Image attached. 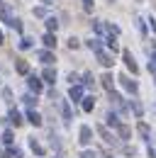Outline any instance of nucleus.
Segmentation results:
<instances>
[{
    "instance_id": "f257e3e1",
    "label": "nucleus",
    "mask_w": 156,
    "mask_h": 158,
    "mask_svg": "<svg viewBox=\"0 0 156 158\" xmlns=\"http://www.w3.org/2000/svg\"><path fill=\"white\" fill-rule=\"evenodd\" d=\"M119 85H122V88H124L129 95H136V93H139V85H136V83L129 78V76H119Z\"/></svg>"
},
{
    "instance_id": "f03ea898",
    "label": "nucleus",
    "mask_w": 156,
    "mask_h": 158,
    "mask_svg": "<svg viewBox=\"0 0 156 158\" xmlns=\"http://www.w3.org/2000/svg\"><path fill=\"white\" fill-rule=\"evenodd\" d=\"M0 15H2V22H5V24H10V27H15V29H22V24H20V20H15V17H12V12H10V7H2V12H0Z\"/></svg>"
},
{
    "instance_id": "7ed1b4c3",
    "label": "nucleus",
    "mask_w": 156,
    "mask_h": 158,
    "mask_svg": "<svg viewBox=\"0 0 156 158\" xmlns=\"http://www.w3.org/2000/svg\"><path fill=\"white\" fill-rule=\"evenodd\" d=\"M122 59H124V66L132 71V73H139V66H136V61H134V56H132V51H122Z\"/></svg>"
},
{
    "instance_id": "20e7f679",
    "label": "nucleus",
    "mask_w": 156,
    "mask_h": 158,
    "mask_svg": "<svg viewBox=\"0 0 156 158\" xmlns=\"http://www.w3.org/2000/svg\"><path fill=\"white\" fill-rule=\"evenodd\" d=\"M78 141H80V146H88V143L93 141V131H90V127H80V131H78Z\"/></svg>"
},
{
    "instance_id": "39448f33",
    "label": "nucleus",
    "mask_w": 156,
    "mask_h": 158,
    "mask_svg": "<svg viewBox=\"0 0 156 158\" xmlns=\"http://www.w3.org/2000/svg\"><path fill=\"white\" fill-rule=\"evenodd\" d=\"M95 54H98V61H100V66H105V68H110V66L115 63V61H112V56H110L107 51H102V49H100V51H95Z\"/></svg>"
},
{
    "instance_id": "423d86ee",
    "label": "nucleus",
    "mask_w": 156,
    "mask_h": 158,
    "mask_svg": "<svg viewBox=\"0 0 156 158\" xmlns=\"http://www.w3.org/2000/svg\"><path fill=\"white\" fill-rule=\"evenodd\" d=\"M27 85H29L32 93H41V80H39L37 76H29V78H27Z\"/></svg>"
},
{
    "instance_id": "0eeeda50",
    "label": "nucleus",
    "mask_w": 156,
    "mask_h": 158,
    "mask_svg": "<svg viewBox=\"0 0 156 158\" xmlns=\"http://www.w3.org/2000/svg\"><path fill=\"white\" fill-rule=\"evenodd\" d=\"M41 78L46 80V83H51V85H54V83H56V71H54L51 66H46V68H44V73H41Z\"/></svg>"
},
{
    "instance_id": "6e6552de",
    "label": "nucleus",
    "mask_w": 156,
    "mask_h": 158,
    "mask_svg": "<svg viewBox=\"0 0 156 158\" xmlns=\"http://www.w3.org/2000/svg\"><path fill=\"white\" fill-rule=\"evenodd\" d=\"M102 88H105L107 93H112V90H115V78H112L110 73H105V76H102Z\"/></svg>"
},
{
    "instance_id": "1a4fd4ad",
    "label": "nucleus",
    "mask_w": 156,
    "mask_h": 158,
    "mask_svg": "<svg viewBox=\"0 0 156 158\" xmlns=\"http://www.w3.org/2000/svg\"><path fill=\"white\" fill-rule=\"evenodd\" d=\"M98 131H100V136H102V141H105V143H115V141H117V139L112 136V134H110V131H107V129H105L102 124L98 127Z\"/></svg>"
},
{
    "instance_id": "9d476101",
    "label": "nucleus",
    "mask_w": 156,
    "mask_h": 158,
    "mask_svg": "<svg viewBox=\"0 0 156 158\" xmlns=\"http://www.w3.org/2000/svg\"><path fill=\"white\" fill-rule=\"evenodd\" d=\"M39 61H41V63H46V66H51L56 59H54V54L46 49V51H39Z\"/></svg>"
},
{
    "instance_id": "9b49d317",
    "label": "nucleus",
    "mask_w": 156,
    "mask_h": 158,
    "mask_svg": "<svg viewBox=\"0 0 156 158\" xmlns=\"http://www.w3.org/2000/svg\"><path fill=\"white\" fill-rule=\"evenodd\" d=\"M80 107H83V112H90V110L95 107V98H90V95L83 98V100H80Z\"/></svg>"
},
{
    "instance_id": "f8f14e48",
    "label": "nucleus",
    "mask_w": 156,
    "mask_h": 158,
    "mask_svg": "<svg viewBox=\"0 0 156 158\" xmlns=\"http://www.w3.org/2000/svg\"><path fill=\"white\" fill-rule=\"evenodd\" d=\"M15 68H17V73H22V76H27V73H29V63H27L24 59H17Z\"/></svg>"
},
{
    "instance_id": "ddd939ff",
    "label": "nucleus",
    "mask_w": 156,
    "mask_h": 158,
    "mask_svg": "<svg viewBox=\"0 0 156 158\" xmlns=\"http://www.w3.org/2000/svg\"><path fill=\"white\" fill-rule=\"evenodd\" d=\"M44 46H46V49H54V46H56V37H54V32H49V34H44Z\"/></svg>"
},
{
    "instance_id": "4468645a",
    "label": "nucleus",
    "mask_w": 156,
    "mask_h": 158,
    "mask_svg": "<svg viewBox=\"0 0 156 158\" xmlns=\"http://www.w3.org/2000/svg\"><path fill=\"white\" fill-rule=\"evenodd\" d=\"M68 95H71V100H80L83 98V88H80V85H71Z\"/></svg>"
},
{
    "instance_id": "2eb2a0df",
    "label": "nucleus",
    "mask_w": 156,
    "mask_h": 158,
    "mask_svg": "<svg viewBox=\"0 0 156 158\" xmlns=\"http://www.w3.org/2000/svg\"><path fill=\"white\" fill-rule=\"evenodd\" d=\"M27 119H29V124H34V127H41V117H39L34 110H29V112H27Z\"/></svg>"
},
{
    "instance_id": "dca6fc26",
    "label": "nucleus",
    "mask_w": 156,
    "mask_h": 158,
    "mask_svg": "<svg viewBox=\"0 0 156 158\" xmlns=\"http://www.w3.org/2000/svg\"><path fill=\"white\" fill-rule=\"evenodd\" d=\"M117 134H119V139H122V141H127L132 131H129V127H127V124H119V127H117Z\"/></svg>"
},
{
    "instance_id": "f3484780",
    "label": "nucleus",
    "mask_w": 156,
    "mask_h": 158,
    "mask_svg": "<svg viewBox=\"0 0 156 158\" xmlns=\"http://www.w3.org/2000/svg\"><path fill=\"white\" fill-rule=\"evenodd\" d=\"M83 85H85V88H93V85H95V78H93V73H88V71L83 73Z\"/></svg>"
},
{
    "instance_id": "a211bd4d",
    "label": "nucleus",
    "mask_w": 156,
    "mask_h": 158,
    "mask_svg": "<svg viewBox=\"0 0 156 158\" xmlns=\"http://www.w3.org/2000/svg\"><path fill=\"white\" fill-rule=\"evenodd\" d=\"M10 122H12L15 127H20V124H22V117H20L17 110H10Z\"/></svg>"
},
{
    "instance_id": "6ab92c4d",
    "label": "nucleus",
    "mask_w": 156,
    "mask_h": 158,
    "mask_svg": "<svg viewBox=\"0 0 156 158\" xmlns=\"http://www.w3.org/2000/svg\"><path fill=\"white\" fill-rule=\"evenodd\" d=\"M105 119H107V124H110V127H119V124H122V122H119V117H117L115 112H110Z\"/></svg>"
},
{
    "instance_id": "aec40b11",
    "label": "nucleus",
    "mask_w": 156,
    "mask_h": 158,
    "mask_svg": "<svg viewBox=\"0 0 156 158\" xmlns=\"http://www.w3.org/2000/svg\"><path fill=\"white\" fill-rule=\"evenodd\" d=\"M61 114H63V119H66V122L71 119V107H68V102H66V100L61 102Z\"/></svg>"
},
{
    "instance_id": "412c9836",
    "label": "nucleus",
    "mask_w": 156,
    "mask_h": 158,
    "mask_svg": "<svg viewBox=\"0 0 156 158\" xmlns=\"http://www.w3.org/2000/svg\"><path fill=\"white\" fill-rule=\"evenodd\" d=\"M29 148H32V151H34L37 156H44V148L39 146V143H37V141H34V139H29Z\"/></svg>"
},
{
    "instance_id": "4be33fe9",
    "label": "nucleus",
    "mask_w": 156,
    "mask_h": 158,
    "mask_svg": "<svg viewBox=\"0 0 156 158\" xmlns=\"http://www.w3.org/2000/svg\"><path fill=\"white\" fill-rule=\"evenodd\" d=\"M5 158H22V151H20V148H7V151H5Z\"/></svg>"
},
{
    "instance_id": "5701e85b",
    "label": "nucleus",
    "mask_w": 156,
    "mask_h": 158,
    "mask_svg": "<svg viewBox=\"0 0 156 158\" xmlns=\"http://www.w3.org/2000/svg\"><path fill=\"white\" fill-rule=\"evenodd\" d=\"M93 27H95L98 34H105L107 32V22H93Z\"/></svg>"
},
{
    "instance_id": "b1692460",
    "label": "nucleus",
    "mask_w": 156,
    "mask_h": 158,
    "mask_svg": "<svg viewBox=\"0 0 156 158\" xmlns=\"http://www.w3.org/2000/svg\"><path fill=\"white\" fill-rule=\"evenodd\" d=\"M56 27H58V22L54 20V17H49V20H46V29H49V32H56Z\"/></svg>"
},
{
    "instance_id": "393cba45",
    "label": "nucleus",
    "mask_w": 156,
    "mask_h": 158,
    "mask_svg": "<svg viewBox=\"0 0 156 158\" xmlns=\"http://www.w3.org/2000/svg\"><path fill=\"white\" fill-rule=\"evenodd\" d=\"M24 105H27V107H34V105H37V98H34V95H24Z\"/></svg>"
},
{
    "instance_id": "a878e982",
    "label": "nucleus",
    "mask_w": 156,
    "mask_h": 158,
    "mask_svg": "<svg viewBox=\"0 0 156 158\" xmlns=\"http://www.w3.org/2000/svg\"><path fill=\"white\" fill-rule=\"evenodd\" d=\"M2 143H7V146L12 143V131H10V129H7V131H2Z\"/></svg>"
},
{
    "instance_id": "bb28decb",
    "label": "nucleus",
    "mask_w": 156,
    "mask_h": 158,
    "mask_svg": "<svg viewBox=\"0 0 156 158\" xmlns=\"http://www.w3.org/2000/svg\"><path fill=\"white\" fill-rule=\"evenodd\" d=\"M88 46H90L93 51H100V49H102V46H100V39H90V41H88Z\"/></svg>"
},
{
    "instance_id": "cd10ccee",
    "label": "nucleus",
    "mask_w": 156,
    "mask_h": 158,
    "mask_svg": "<svg viewBox=\"0 0 156 158\" xmlns=\"http://www.w3.org/2000/svg\"><path fill=\"white\" fill-rule=\"evenodd\" d=\"M29 46H32V39H29V37H24V39L20 41V49H29Z\"/></svg>"
},
{
    "instance_id": "c85d7f7f",
    "label": "nucleus",
    "mask_w": 156,
    "mask_h": 158,
    "mask_svg": "<svg viewBox=\"0 0 156 158\" xmlns=\"http://www.w3.org/2000/svg\"><path fill=\"white\" fill-rule=\"evenodd\" d=\"M78 46H80V41H78L76 37H71V39H68V49H78Z\"/></svg>"
},
{
    "instance_id": "c756f323",
    "label": "nucleus",
    "mask_w": 156,
    "mask_h": 158,
    "mask_svg": "<svg viewBox=\"0 0 156 158\" xmlns=\"http://www.w3.org/2000/svg\"><path fill=\"white\" fill-rule=\"evenodd\" d=\"M139 134H141V136H149V127L141 124V122H139Z\"/></svg>"
},
{
    "instance_id": "7c9ffc66",
    "label": "nucleus",
    "mask_w": 156,
    "mask_h": 158,
    "mask_svg": "<svg viewBox=\"0 0 156 158\" xmlns=\"http://www.w3.org/2000/svg\"><path fill=\"white\" fill-rule=\"evenodd\" d=\"M83 10L85 12H93V0H83Z\"/></svg>"
},
{
    "instance_id": "2f4dec72",
    "label": "nucleus",
    "mask_w": 156,
    "mask_h": 158,
    "mask_svg": "<svg viewBox=\"0 0 156 158\" xmlns=\"http://www.w3.org/2000/svg\"><path fill=\"white\" fill-rule=\"evenodd\" d=\"M132 110H134V114H136V117H141V107H139L136 102H132Z\"/></svg>"
},
{
    "instance_id": "473e14b6",
    "label": "nucleus",
    "mask_w": 156,
    "mask_h": 158,
    "mask_svg": "<svg viewBox=\"0 0 156 158\" xmlns=\"http://www.w3.org/2000/svg\"><path fill=\"white\" fill-rule=\"evenodd\" d=\"M80 158H98V156H95V151H83V156H80Z\"/></svg>"
},
{
    "instance_id": "72a5a7b5",
    "label": "nucleus",
    "mask_w": 156,
    "mask_h": 158,
    "mask_svg": "<svg viewBox=\"0 0 156 158\" xmlns=\"http://www.w3.org/2000/svg\"><path fill=\"white\" fill-rule=\"evenodd\" d=\"M2 98H5L7 102H10V98H12V93H10V88H5V90H2Z\"/></svg>"
},
{
    "instance_id": "f704fd0d",
    "label": "nucleus",
    "mask_w": 156,
    "mask_h": 158,
    "mask_svg": "<svg viewBox=\"0 0 156 158\" xmlns=\"http://www.w3.org/2000/svg\"><path fill=\"white\" fill-rule=\"evenodd\" d=\"M0 44H2V32H0Z\"/></svg>"
},
{
    "instance_id": "c9c22d12",
    "label": "nucleus",
    "mask_w": 156,
    "mask_h": 158,
    "mask_svg": "<svg viewBox=\"0 0 156 158\" xmlns=\"http://www.w3.org/2000/svg\"><path fill=\"white\" fill-rule=\"evenodd\" d=\"M56 158H63V156H61V153H58V156H56Z\"/></svg>"
},
{
    "instance_id": "e433bc0d",
    "label": "nucleus",
    "mask_w": 156,
    "mask_h": 158,
    "mask_svg": "<svg viewBox=\"0 0 156 158\" xmlns=\"http://www.w3.org/2000/svg\"><path fill=\"white\" fill-rule=\"evenodd\" d=\"M102 158H112V156H102Z\"/></svg>"
}]
</instances>
